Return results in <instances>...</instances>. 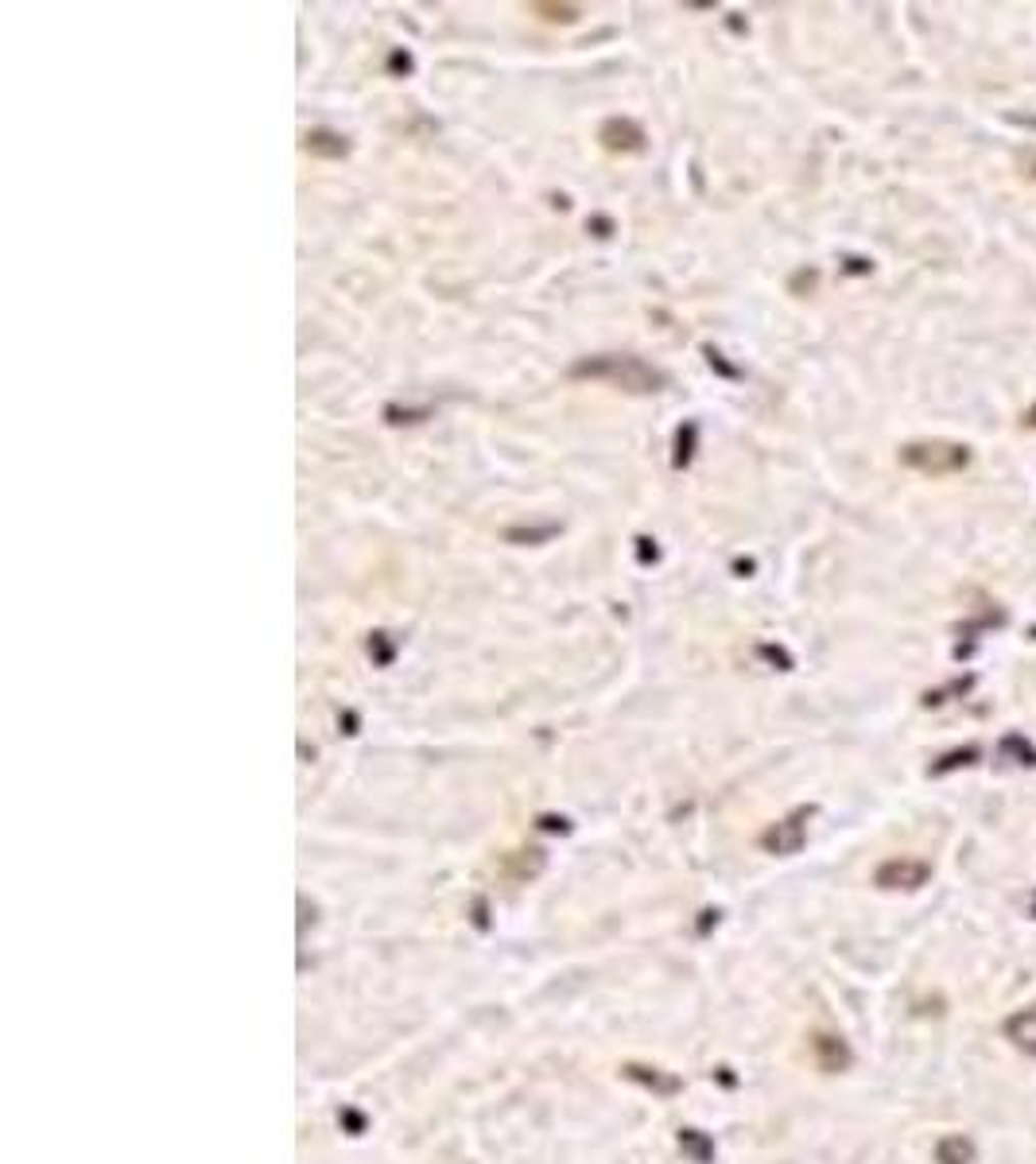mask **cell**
Instances as JSON below:
<instances>
[{
    "label": "cell",
    "mask_w": 1036,
    "mask_h": 1164,
    "mask_svg": "<svg viewBox=\"0 0 1036 1164\" xmlns=\"http://www.w3.org/2000/svg\"><path fill=\"white\" fill-rule=\"evenodd\" d=\"M900 463L908 466V470H917V474L939 478V474H958V470H967V466H971V450L958 443H912L900 450Z\"/></svg>",
    "instance_id": "cell-1"
},
{
    "label": "cell",
    "mask_w": 1036,
    "mask_h": 1164,
    "mask_svg": "<svg viewBox=\"0 0 1036 1164\" xmlns=\"http://www.w3.org/2000/svg\"><path fill=\"white\" fill-rule=\"evenodd\" d=\"M680 1149H684L695 1164H706L714 1157V1145H710V1137H703L699 1129H684V1133H680Z\"/></svg>",
    "instance_id": "cell-8"
},
{
    "label": "cell",
    "mask_w": 1036,
    "mask_h": 1164,
    "mask_svg": "<svg viewBox=\"0 0 1036 1164\" xmlns=\"http://www.w3.org/2000/svg\"><path fill=\"white\" fill-rule=\"evenodd\" d=\"M811 1048H816V1056H820V1064L827 1067V1071H839V1067H846V1060H850L846 1045H842L839 1036H827V1032H820V1036L811 1040Z\"/></svg>",
    "instance_id": "cell-7"
},
{
    "label": "cell",
    "mask_w": 1036,
    "mask_h": 1164,
    "mask_svg": "<svg viewBox=\"0 0 1036 1164\" xmlns=\"http://www.w3.org/2000/svg\"><path fill=\"white\" fill-rule=\"evenodd\" d=\"M629 1079H637V1083L652 1086L656 1095H676L680 1090V1079L676 1075H660V1067H641V1064H629L626 1067Z\"/></svg>",
    "instance_id": "cell-5"
},
{
    "label": "cell",
    "mask_w": 1036,
    "mask_h": 1164,
    "mask_svg": "<svg viewBox=\"0 0 1036 1164\" xmlns=\"http://www.w3.org/2000/svg\"><path fill=\"white\" fill-rule=\"evenodd\" d=\"M807 815H811V812H796V815H792V819H784V823H777V827H773V831H769V834H764V838H761L764 851H769V854H792V851H800L803 838H807V823H803Z\"/></svg>",
    "instance_id": "cell-3"
},
{
    "label": "cell",
    "mask_w": 1036,
    "mask_h": 1164,
    "mask_svg": "<svg viewBox=\"0 0 1036 1164\" xmlns=\"http://www.w3.org/2000/svg\"><path fill=\"white\" fill-rule=\"evenodd\" d=\"M874 881H878L881 889H917V885L928 881V866L917 862V858H893V862H885V866L874 873Z\"/></svg>",
    "instance_id": "cell-2"
},
{
    "label": "cell",
    "mask_w": 1036,
    "mask_h": 1164,
    "mask_svg": "<svg viewBox=\"0 0 1036 1164\" xmlns=\"http://www.w3.org/2000/svg\"><path fill=\"white\" fill-rule=\"evenodd\" d=\"M936 1161L939 1164H971L975 1161V1145L967 1142L963 1133H947V1137L936 1145Z\"/></svg>",
    "instance_id": "cell-6"
},
{
    "label": "cell",
    "mask_w": 1036,
    "mask_h": 1164,
    "mask_svg": "<svg viewBox=\"0 0 1036 1164\" xmlns=\"http://www.w3.org/2000/svg\"><path fill=\"white\" fill-rule=\"evenodd\" d=\"M1029 424H1036V411H1029Z\"/></svg>",
    "instance_id": "cell-9"
},
{
    "label": "cell",
    "mask_w": 1036,
    "mask_h": 1164,
    "mask_svg": "<svg viewBox=\"0 0 1036 1164\" xmlns=\"http://www.w3.org/2000/svg\"><path fill=\"white\" fill-rule=\"evenodd\" d=\"M1005 1036L1009 1045L1036 1056V1009H1017L1014 1017L1005 1021Z\"/></svg>",
    "instance_id": "cell-4"
}]
</instances>
